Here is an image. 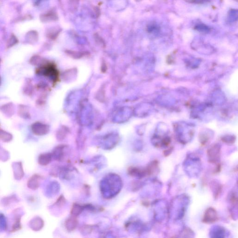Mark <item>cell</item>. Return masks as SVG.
<instances>
[{
    "mask_svg": "<svg viewBox=\"0 0 238 238\" xmlns=\"http://www.w3.org/2000/svg\"><path fill=\"white\" fill-rule=\"evenodd\" d=\"M218 220V216L215 208L209 207L205 211L203 216V222L205 223L211 224Z\"/></svg>",
    "mask_w": 238,
    "mask_h": 238,
    "instance_id": "cell-1",
    "label": "cell"
},
{
    "mask_svg": "<svg viewBox=\"0 0 238 238\" xmlns=\"http://www.w3.org/2000/svg\"><path fill=\"white\" fill-rule=\"evenodd\" d=\"M230 200L233 204H237V196L236 194H235V193L232 194L231 198H230Z\"/></svg>",
    "mask_w": 238,
    "mask_h": 238,
    "instance_id": "cell-7",
    "label": "cell"
},
{
    "mask_svg": "<svg viewBox=\"0 0 238 238\" xmlns=\"http://www.w3.org/2000/svg\"><path fill=\"white\" fill-rule=\"evenodd\" d=\"M73 1H75V2H77V1H79V0H73Z\"/></svg>",
    "mask_w": 238,
    "mask_h": 238,
    "instance_id": "cell-9",
    "label": "cell"
},
{
    "mask_svg": "<svg viewBox=\"0 0 238 238\" xmlns=\"http://www.w3.org/2000/svg\"><path fill=\"white\" fill-rule=\"evenodd\" d=\"M78 225L77 219L74 218H70L66 221V226L68 231H73Z\"/></svg>",
    "mask_w": 238,
    "mask_h": 238,
    "instance_id": "cell-4",
    "label": "cell"
},
{
    "mask_svg": "<svg viewBox=\"0 0 238 238\" xmlns=\"http://www.w3.org/2000/svg\"><path fill=\"white\" fill-rule=\"evenodd\" d=\"M51 157L49 154H45L40 156L39 161L42 165H46L48 164L51 161Z\"/></svg>",
    "mask_w": 238,
    "mask_h": 238,
    "instance_id": "cell-5",
    "label": "cell"
},
{
    "mask_svg": "<svg viewBox=\"0 0 238 238\" xmlns=\"http://www.w3.org/2000/svg\"><path fill=\"white\" fill-rule=\"evenodd\" d=\"M220 152L219 147L216 145L208 149L207 153L209 162L213 163L217 162L220 157Z\"/></svg>",
    "mask_w": 238,
    "mask_h": 238,
    "instance_id": "cell-2",
    "label": "cell"
},
{
    "mask_svg": "<svg viewBox=\"0 0 238 238\" xmlns=\"http://www.w3.org/2000/svg\"><path fill=\"white\" fill-rule=\"evenodd\" d=\"M128 172L129 174L133 176L143 177L148 175L146 169L141 170L136 167H130L129 168Z\"/></svg>",
    "mask_w": 238,
    "mask_h": 238,
    "instance_id": "cell-3",
    "label": "cell"
},
{
    "mask_svg": "<svg viewBox=\"0 0 238 238\" xmlns=\"http://www.w3.org/2000/svg\"><path fill=\"white\" fill-rule=\"evenodd\" d=\"M186 2H188V3H195L196 0H185Z\"/></svg>",
    "mask_w": 238,
    "mask_h": 238,
    "instance_id": "cell-8",
    "label": "cell"
},
{
    "mask_svg": "<svg viewBox=\"0 0 238 238\" xmlns=\"http://www.w3.org/2000/svg\"><path fill=\"white\" fill-rule=\"evenodd\" d=\"M136 1H140V0H136Z\"/></svg>",
    "mask_w": 238,
    "mask_h": 238,
    "instance_id": "cell-10",
    "label": "cell"
},
{
    "mask_svg": "<svg viewBox=\"0 0 238 238\" xmlns=\"http://www.w3.org/2000/svg\"><path fill=\"white\" fill-rule=\"evenodd\" d=\"M83 207L79 205H73L72 209V214L75 216L79 215L83 211Z\"/></svg>",
    "mask_w": 238,
    "mask_h": 238,
    "instance_id": "cell-6",
    "label": "cell"
}]
</instances>
